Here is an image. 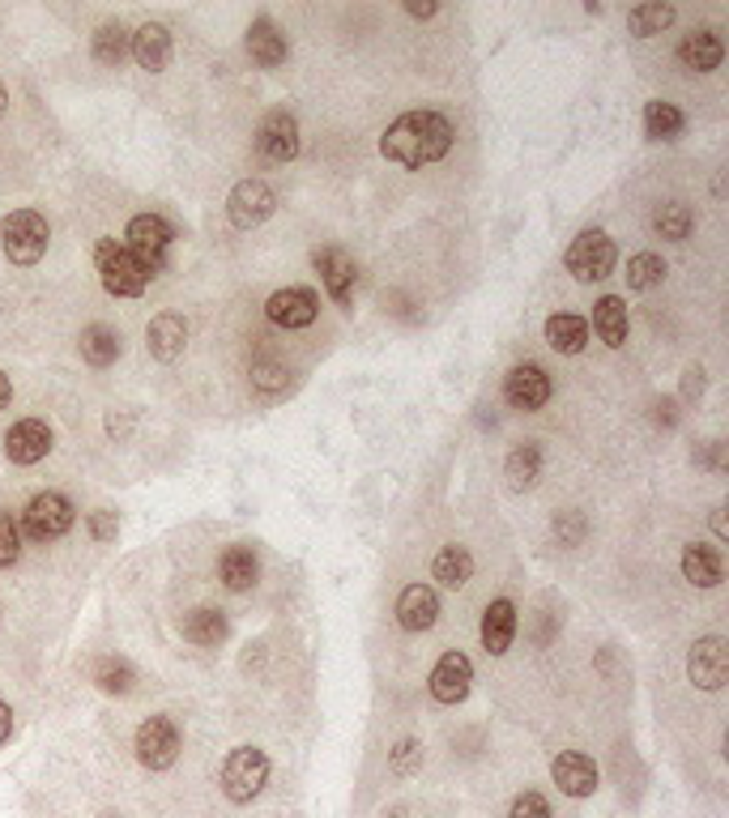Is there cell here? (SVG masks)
<instances>
[{
  "label": "cell",
  "mask_w": 729,
  "mask_h": 818,
  "mask_svg": "<svg viewBox=\"0 0 729 818\" xmlns=\"http://www.w3.org/2000/svg\"><path fill=\"white\" fill-rule=\"evenodd\" d=\"M453 136H457L453 133V124H448L439 111H405V115H397V120L384 129V136H379V154H384L388 163L418 171V166L448 159Z\"/></svg>",
  "instance_id": "6da1fadb"
},
{
  "label": "cell",
  "mask_w": 729,
  "mask_h": 818,
  "mask_svg": "<svg viewBox=\"0 0 729 818\" xmlns=\"http://www.w3.org/2000/svg\"><path fill=\"white\" fill-rule=\"evenodd\" d=\"M94 265H99V277H103V290L115 295V299H136L150 286V269L124 244H115V239H99Z\"/></svg>",
  "instance_id": "7a4b0ae2"
},
{
  "label": "cell",
  "mask_w": 729,
  "mask_h": 818,
  "mask_svg": "<svg viewBox=\"0 0 729 818\" xmlns=\"http://www.w3.org/2000/svg\"><path fill=\"white\" fill-rule=\"evenodd\" d=\"M48 239H52L48 218L34 214V209H13V214H4V222H0V247H4V256H9L13 265H34V260H43Z\"/></svg>",
  "instance_id": "3957f363"
},
{
  "label": "cell",
  "mask_w": 729,
  "mask_h": 818,
  "mask_svg": "<svg viewBox=\"0 0 729 818\" xmlns=\"http://www.w3.org/2000/svg\"><path fill=\"white\" fill-rule=\"evenodd\" d=\"M265 780H270V755H265V750H256V746H235V750L226 755V764H222V793H226V801L247 806L252 797H261Z\"/></svg>",
  "instance_id": "277c9868"
},
{
  "label": "cell",
  "mask_w": 729,
  "mask_h": 818,
  "mask_svg": "<svg viewBox=\"0 0 729 818\" xmlns=\"http://www.w3.org/2000/svg\"><path fill=\"white\" fill-rule=\"evenodd\" d=\"M619 265V247L606 231H580L567 247V273L576 282H601Z\"/></svg>",
  "instance_id": "5b68a950"
},
{
  "label": "cell",
  "mask_w": 729,
  "mask_h": 818,
  "mask_svg": "<svg viewBox=\"0 0 729 818\" xmlns=\"http://www.w3.org/2000/svg\"><path fill=\"white\" fill-rule=\"evenodd\" d=\"M180 746H184V737H180V725L171 716H150V720L136 725L133 750L141 767H150V771H166L180 759Z\"/></svg>",
  "instance_id": "8992f818"
},
{
  "label": "cell",
  "mask_w": 729,
  "mask_h": 818,
  "mask_svg": "<svg viewBox=\"0 0 729 818\" xmlns=\"http://www.w3.org/2000/svg\"><path fill=\"white\" fill-rule=\"evenodd\" d=\"M22 529H27V538H34V542L64 538L73 529V503H69V494L60 491L34 494L27 503V512H22Z\"/></svg>",
  "instance_id": "52a82bcc"
},
{
  "label": "cell",
  "mask_w": 729,
  "mask_h": 818,
  "mask_svg": "<svg viewBox=\"0 0 729 818\" xmlns=\"http://www.w3.org/2000/svg\"><path fill=\"white\" fill-rule=\"evenodd\" d=\"M124 239H129L124 247H129L136 260L150 269V277H154V273L166 265V247L175 239V231H171L159 214H136V218L129 222V231H124Z\"/></svg>",
  "instance_id": "ba28073f"
},
{
  "label": "cell",
  "mask_w": 729,
  "mask_h": 818,
  "mask_svg": "<svg viewBox=\"0 0 729 818\" xmlns=\"http://www.w3.org/2000/svg\"><path fill=\"white\" fill-rule=\"evenodd\" d=\"M273 209H277V196L265 180H240L226 196V218L240 231H256L261 222L273 218Z\"/></svg>",
  "instance_id": "9c48e42d"
},
{
  "label": "cell",
  "mask_w": 729,
  "mask_h": 818,
  "mask_svg": "<svg viewBox=\"0 0 729 818\" xmlns=\"http://www.w3.org/2000/svg\"><path fill=\"white\" fill-rule=\"evenodd\" d=\"M687 678L696 682L700 691H721L729 682V648L721 635H703L691 644L687 656Z\"/></svg>",
  "instance_id": "30bf717a"
},
{
  "label": "cell",
  "mask_w": 729,
  "mask_h": 818,
  "mask_svg": "<svg viewBox=\"0 0 729 818\" xmlns=\"http://www.w3.org/2000/svg\"><path fill=\"white\" fill-rule=\"evenodd\" d=\"M265 316H270L277 328H307V325H316V316H321V299H316V290H307V286H286V290H273L270 295Z\"/></svg>",
  "instance_id": "8fae6325"
},
{
  "label": "cell",
  "mask_w": 729,
  "mask_h": 818,
  "mask_svg": "<svg viewBox=\"0 0 729 818\" xmlns=\"http://www.w3.org/2000/svg\"><path fill=\"white\" fill-rule=\"evenodd\" d=\"M504 401L520 413H534L550 401V376L541 371L538 362H520L504 376Z\"/></svg>",
  "instance_id": "7c38bea8"
},
{
  "label": "cell",
  "mask_w": 729,
  "mask_h": 818,
  "mask_svg": "<svg viewBox=\"0 0 729 818\" xmlns=\"http://www.w3.org/2000/svg\"><path fill=\"white\" fill-rule=\"evenodd\" d=\"M52 452V427L43 418H22L4 431V457L13 464H34Z\"/></svg>",
  "instance_id": "4fadbf2b"
},
{
  "label": "cell",
  "mask_w": 729,
  "mask_h": 818,
  "mask_svg": "<svg viewBox=\"0 0 729 818\" xmlns=\"http://www.w3.org/2000/svg\"><path fill=\"white\" fill-rule=\"evenodd\" d=\"M469 682H474V665H469V656L465 653H444L439 656V665L432 669V682H427V691H432L435 704H460L465 695H469Z\"/></svg>",
  "instance_id": "5bb4252c"
},
{
  "label": "cell",
  "mask_w": 729,
  "mask_h": 818,
  "mask_svg": "<svg viewBox=\"0 0 729 818\" xmlns=\"http://www.w3.org/2000/svg\"><path fill=\"white\" fill-rule=\"evenodd\" d=\"M256 150L273 159V163H291L298 159V120L286 108H277L265 115L261 133H256Z\"/></svg>",
  "instance_id": "9a60e30c"
},
{
  "label": "cell",
  "mask_w": 729,
  "mask_h": 818,
  "mask_svg": "<svg viewBox=\"0 0 729 818\" xmlns=\"http://www.w3.org/2000/svg\"><path fill=\"white\" fill-rule=\"evenodd\" d=\"M397 623L409 635H423V631H432L439 623V597H435L432 584H409V589H402V597H397Z\"/></svg>",
  "instance_id": "2e32d148"
},
{
  "label": "cell",
  "mask_w": 729,
  "mask_h": 818,
  "mask_svg": "<svg viewBox=\"0 0 729 818\" xmlns=\"http://www.w3.org/2000/svg\"><path fill=\"white\" fill-rule=\"evenodd\" d=\"M184 346H189V320L184 316L162 311V316L150 320V328H145V350L159 358V362H175V358L184 355Z\"/></svg>",
  "instance_id": "e0dca14e"
},
{
  "label": "cell",
  "mask_w": 729,
  "mask_h": 818,
  "mask_svg": "<svg viewBox=\"0 0 729 818\" xmlns=\"http://www.w3.org/2000/svg\"><path fill=\"white\" fill-rule=\"evenodd\" d=\"M316 269H321V282L324 290H328V299L337 303V307H351L354 303V260L346 252H337V247H324L316 252Z\"/></svg>",
  "instance_id": "ac0fdd59"
},
{
  "label": "cell",
  "mask_w": 729,
  "mask_h": 818,
  "mask_svg": "<svg viewBox=\"0 0 729 818\" xmlns=\"http://www.w3.org/2000/svg\"><path fill=\"white\" fill-rule=\"evenodd\" d=\"M678 60H682V69H691V73H712V69H721V60H726V43H721V34L712 27L691 30V34L678 43Z\"/></svg>",
  "instance_id": "d6986e66"
},
{
  "label": "cell",
  "mask_w": 729,
  "mask_h": 818,
  "mask_svg": "<svg viewBox=\"0 0 729 818\" xmlns=\"http://www.w3.org/2000/svg\"><path fill=\"white\" fill-rule=\"evenodd\" d=\"M550 776H555V785L559 793L567 797H589L597 789V767L589 755H580V750H564L555 764H550Z\"/></svg>",
  "instance_id": "ffe728a7"
},
{
  "label": "cell",
  "mask_w": 729,
  "mask_h": 818,
  "mask_svg": "<svg viewBox=\"0 0 729 818\" xmlns=\"http://www.w3.org/2000/svg\"><path fill=\"white\" fill-rule=\"evenodd\" d=\"M129 52L145 73H162L171 64V34L159 22H145L136 27V34H129Z\"/></svg>",
  "instance_id": "44dd1931"
},
{
  "label": "cell",
  "mask_w": 729,
  "mask_h": 818,
  "mask_svg": "<svg viewBox=\"0 0 729 818\" xmlns=\"http://www.w3.org/2000/svg\"><path fill=\"white\" fill-rule=\"evenodd\" d=\"M682 575L696 584V589H717L726 580V559L717 545L691 542L682 545Z\"/></svg>",
  "instance_id": "7402d4cb"
},
{
  "label": "cell",
  "mask_w": 729,
  "mask_h": 818,
  "mask_svg": "<svg viewBox=\"0 0 729 818\" xmlns=\"http://www.w3.org/2000/svg\"><path fill=\"white\" fill-rule=\"evenodd\" d=\"M513 635H516V605L508 597L490 601L483 614V648L490 656H504L513 648Z\"/></svg>",
  "instance_id": "603a6c76"
},
{
  "label": "cell",
  "mask_w": 729,
  "mask_h": 818,
  "mask_svg": "<svg viewBox=\"0 0 729 818\" xmlns=\"http://www.w3.org/2000/svg\"><path fill=\"white\" fill-rule=\"evenodd\" d=\"M247 52H252V60L261 69H277L291 55V48H286V34L273 27V18H256L247 27Z\"/></svg>",
  "instance_id": "cb8c5ba5"
},
{
  "label": "cell",
  "mask_w": 729,
  "mask_h": 818,
  "mask_svg": "<svg viewBox=\"0 0 729 818\" xmlns=\"http://www.w3.org/2000/svg\"><path fill=\"white\" fill-rule=\"evenodd\" d=\"M217 575H222V584H226L231 593H247V589L256 584V575H261L256 550H252V545H231V550L222 554V563H217Z\"/></svg>",
  "instance_id": "d4e9b609"
},
{
  "label": "cell",
  "mask_w": 729,
  "mask_h": 818,
  "mask_svg": "<svg viewBox=\"0 0 729 818\" xmlns=\"http://www.w3.org/2000/svg\"><path fill=\"white\" fill-rule=\"evenodd\" d=\"M78 346H81V358H85L90 367H111V362L120 358V350H124L120 333L111 325H85L78 337Z\"/></svg>",
  "instance_id": "484cf974"
},
{
  "label": "cell",
  "mask_w": 729,
  "mask_h": 818,
  "mask_svg": "<svg viewBox=\"0 0 729 818\" xmlns=\"http://www.w3.org/2000/svg\"><path fill=\"white\" fill-rule=\"evenodd\" d=\"M546 341H550V350H559V355H580V350L589 346V325H585L580 316H571V311H555V316L546 320Z\"/></svg>",
  "instance_id": "4316f807"
},
{
  "label": "cell",
  "mask_w": 729,
  "mask_h": 818,
  "mask_svg": "<svg viewBox=\"0 0 729 818\" xmlns=\"http://www.w3.org/2000/svg\"><path fill=\"white\" fill-rule=\"evenodd\" d=\"M469 575H474V554H469L465 545H457V542L444 545V550L432 559V580H439L444 589H465Z\"/></svg>",
  "instance_id": "83f0119b"
},
{
  "label": "cell",
  "mask_w": 729,
  "mask_h": 818,
  "mask_svg": "<svg viewBox=\"0 0 729 818\" xmlns=\"http://www.w3.org/2000/svg\"><path fill=\"white\" fill-rule=\"evenodd\" d=\"M541 473V448L534 439H525V443H516L513 452H508V461H504V478H508V487L513 491H529L534 482H538Z\"/></svg>",
  "instance_id": "f1b7e54d"
},
{
  "label": "cell",
  "mask_w": 729,
  "mask_h": 818,
  "mask_svg": "<svg viewBox=\"0 0 729 818\" xmlns=\"http://www.w3.org/2000/svg\"><path fill=\"white\" fill-rule=\"evenodd\" d=\"M184 640L189 644H201V648H214L226 640V618H222V610L214 605H196L189 610V618H184Z\"/></svg>",
  "instance_id": "f546056e"
},
{
  "label": "cell",
  "mask_w": 729,
  "mask_h": 818,
  "mask_svg": "<svg viewBox=\"0 0 729 818\" xmlns=\"http://www.w3.org/2000/svg\"><path fill=\"white\" fill-rule=\"evenodd\" d=\"M594 328L610 350H619L627 341V307H622L619 295H606V299L594 303Z\"/></svg>",
  "instance_id": "4dcf8cb0"
},
{
  "label": "cell",
  "mask_w": 729,
  "mask_h": 818,
  "mask_svg": "<svg viewBox=\"0 0 729 818\" xmlns=\"http://www.w3.org/2000/svg\"><path fill=\"white\" fill-rule=\"evenodd\" d=\"M682 111L675 108V103H661V99H652L645 108V133L652 136V141H675V136H682Z\"/></svg>",
  "instance_id": "1f68e13d"
},
{
  "label": "cell",
  "mask_w": 729,
  "mask_h": 818,
  "mask_svg": "<svg viewBox=\"0 0 729 818\" xmlns=\"http://www.w3.org/2000/svg\"><path fill=\"white\" fill-rule=\"evenodd\" d=\"M90 52H94L99 64H120L129 55V30L120 22H103L94 30V39H90Z\"/></svg>",
  "instance_id": "d6a6232c"
},
{
  "label": "cell",
  "mask_w": 729,
  "mask_h": 818,
  "mask_svg": "<svg viewBox=\"0 0 729 818\" xmlns=\"http://www.w3.org/2000/svg\"><path fill=\"white\" fill-rule=\"evenodd\" d=\"M94 682H99L108 695H129L136 674H133V665L120 661V656H99V661H94Z\"/></svg>",
  "instance_id": "836d02e7"
},
{
  "label": "cell",
  "mask_w": 729,
  "mask_h": 818,
  "mask_svg": "<svg viewBox=\"0 0 729 818\" xmlns=\"http://www.w3.org/2000/svg\"><path fill=\"white\" fill-rule=\"evenodd\" d=\"M675 4H661V0H652V4H636L631 13H627V27L636 30L640 39H648V34H661V30L675 22Z\"/></svg>",
  "instance_id": "e575fe53"
},
{
  "label": "cell",
  "mask_w": 729,
  "mask_h": 818,
  "mask_svg": "<svg viewBox=\"0 0 729 818\" xmlns=\"http://www.w3.org/2000/svg\"><path fill=\"white\" fill-rule=\"evenodd\" d=\"M661 277H666V260H661L657 252H636V256L627 260V286H631V290H652Z\"/></svg>",
  "instance_id": "d590c367"
},
{
  "label": "cell",
  "mask_w": 729,
  "mask_h": 818,
  "mask_svg": "<svg viewBox=\"0 0 729 818\" xmlns=\"http://www.w3.org/2000/svg\"><path fill=\"white\" fill-rule=\"evenodd\" d=\"M652 231L661 235V239H687V231H691V209L682 205V201H670V205H661L657 209V218H652Z\"/></svg>",
  "instance_id": "8d00e7d4"
},
{
  "label": "cell",
  "mask_w": 729,
  "mask_h": 818,
  "mask_svg": "<svg viewBox=\"0 0 729 818\" xmlns=\"http://www.w3.org/2000/svg\"><path fill=\"white\" fill-rule=\"evenodd\" d=\"M22 559V529L9 512H0V568H13Z\"/></svg>",
  "instance_id": "74e56055"
},
{
  "label": "cell",
  "mask_w": 729,
  "mask_h": 818,
  "mask_svg": "<svg viewBox=\"0 0 729 818\" xmlns=\"http://www.w3.org/2000/svg\"><path fill=\"white\" fill-rule=\"evenodd\" d=\"M252 384H256L261 392H277V388H286V367H282V362H270V358H256V362H252Z\"/></svg>",
  "instance_id": "f35d334b"
},
{
  "label": "cell",
  "mask_w": 729,
  "mask_h": 818,
  "mask_svg": "<svg viewBox=\"0 0 729 818\" xmlns=\"http://www.w3.org/2000/svg\"><path fill=\"white\" fill-rule=\"evenodd\" d=\"M388 764H393V771H397V776H409V771H414V767L423 764V746H418V742H414V737H402V742H397V750H393V759H388Z\"/></svg>",
  "instance_id": "ab89813d"
},
{
  "label": "cell",
  "mask_w": 729,
  "mask_h": 818,
  "mask_svg": "<svg viewBox=\"0 0 729 818\" xmlns=\"http://www.w3.org/2000/svg\"><path fill=\"white\" fill-rule=\"evenodd\" d=\"M85 529H90V538H94V542H111V538H115V529H120V520H115L111 508H99V512H90V517H85Z\"/></svg>",
  "instance_id": "60d3db41"
},
{
  "label": "cell",
  "mask_w": 729,
  "mask_h": 818,
  "mask_svg": "<svg viewBox=\"0 0 729 818\" xmlns=\"http://www.w3.org/2000/svg\"><path fill=\"white\" fill-rule=\"evenodd\" d=\"M508 818H550V806H546L541 793H520L513 801V810H508Z\"/></svg>",
  "instance_id": "b9f144b4"
},
{
  "label": "cell",
  "mask_w": 729,
  "mask_h": 818,
  "mask_svg": "<svg viewBox=\"0 0 729 818\" xmlns=\"http://www.w3.org/2000/svg\"><path fill=\"white\" fill-rule=\"evenodd\" d=\"M580 533H585V517H580V512H567V517L555 520V538H559V542L576 545L580 542Z\"/></svg>",
  "instance_id": "7bdbcfd3"
},
{
  "label": "cell",
  "mask_w": 729,
  "mask_h": 818,
  "mask_svg": "<svg viewBox=\"0 0 729 818\" xmlns=\"http://www.w3.org/2000/svg\"><path fill=\"white\" fill-rule=\"evenodd\" d=\"M13 737V712H9V704L0 699V746Z\"/></svg>",
  "instance_id": "ee69618b"
},
{
  "label": "cell",
  "mask_w": 729,
  "mask_h": 818,
  "mask_svg": "<svg viewBox=\"0 0 729 818\" xmlns=\"http://www.w3.org/2000/svg\"><path fill=\"white\" fill-rule=\"evenodd\" d=\"M405 13H409V18H435V13H439V4H414V0H409V4H405Z\"/></svg>",
  "instance_id": "f6af8a7d"
},
{
  "label": "cell",
  "mask_w": 729,
  "mask_h": 818,
  "mask_svg": "<svg viewBox=\"0 0 729 818\" xmlns=\"http://www.w3.org/2000/svg\"><path fill=\"white\" fill-rule=\"evenodd\" d=\"M9 401H13V384H9V376L0 371V409H9Z\"/></svg>",
  "instance_id": "bcb514c9"
},
{
  "label": "cell",
  "mask_w": 729,
  "mask_h": 818,
  "mask_svg": "<svg viewBox=\"0 0 729 818\" xmlns=\"http://www.w3.org/2000/svg\"><path fill=\"white\" fill-rule=\"evenodd\" d=\"M712 533H717V538H721V542H726V517H721V508H717V512H712Z\"/></svg>",
  "instance_id": "7dc6e473"
},
{
  "label": "cell",
  "mask_w": 729,
  "mask_h": 818,
  "mask_svg": "<svg viewBox=\"0 0 729 818\" xmlns=\"http://www.w3.org/2000/svg\"><path fill=\"white\" fill-rule=\"evenodd\" d=\"M4 111H9V90H4V82H0V120H4Z\"/></svg>",
  "instance_id": "c3c4849f"
}]
</instances>
